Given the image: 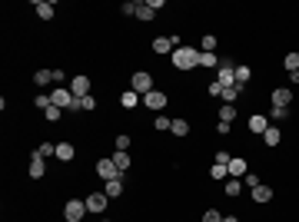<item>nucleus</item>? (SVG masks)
Segmentation results:
<instances>
[{
    "instance_id": "nucleus-1",
    "label": "nucleus",
    "mask_w": 299,
    "mask_h": 222,
    "mask_svg": "<svg viewBox=\"0 0 299 222\" xmlns=\"http://www.w3.org/2000/svg\"><path fill=\"white\" fill-rule=\"evenodd\" d=\"M169 60H173L176 70H193L196 60H200V50H196V47H176V50L169 53Z\"/></svg>"
},
{
    "instance_id": "nucleus-2",
    "label": "nucleus",
    "mask_w": 299,
    "mask_h": 222,
    "mask_svg": "<svg viewBox=\"0 0 299 222\" xmlns=\"http://www.w3.org/2000/svg\"><path fill=\"white\" fill-rule=\"evenodd\" d=\"M83 216H87V203L83 199H70L63 205V219L67 222H83Z\"/></svg>"
},
{
    "instance_id": "nucleus-3",
    "label": "nucleus",
    "mask_w": 299,
    "mask_h": 222,
    "mask_svg": "<svg viewBox=\"0 0 299 222\" xmlns=\"http://www.w3.org/2000/svg\"><path fill=\"white\" fill-rule=\"evenodd\" d=\"M167 93L163 90H150L147 96H143V106H147V110H153V113H160V110H167Z\"/></svg>"
},
{
    "instance_id": "nucleus-4",
    "label": "nucleus",
    "mask_w": 299,
    "mask_h": 222,
    "mask_svg": "<svg viewBox=\"0 0 299 222\" xmlns=\"http://www.w3.org/2000/svg\"><path fill=\"white\" fill-rule=\"evenodd\" d=\"M216 70H220V76H216V83H220V86H236V67H233L229 60H220V67H216Z\"/></svg>"
},
{
    "instance_id": "nucleus-5",
    "label": "nucleus",
    "mask_w": 299,
    "mask_h": 222,
    "mask_svg": "<svg viewBox=\"0 0 299 222\" xmlns=\"http://www.w3.org/2000/svg\"><path fill=\"white\" fill-rule=\"evenodd\" d=\"M176 47H183V43H180V37H153V53H160V56L173 53Z\"/></svg>"
},
{
    "instance_id": "nucleus-6",
    "label": "nucleus",
    "mask_w": 299,
    "mask_h": 222,
    "mask_svg": "<svg viewBox=\"0 0 299 222\" xmlns=\"http://www.w3.org/2000/svg\"><path fill=\"white\" fill-rule=\"evenodd\" d=\"M83 203H87V212H93V216H100V212H103V209L110 205V199H107V192H90V196H87Z\"/></svg>"
},
{
    "instance_id": "nucleus-7",
    "label": "nucleus",
    "mask_w": 299,
    "mask_h": 222,
    "mask_svg": "<svg viewBox=\"0 0 299 222\" xmlns=\"http://www.w3.org/2000/svg\"><path fill=\"white\" fill-rule=\"evenodd\" d=\"M130 86L136 93H143V96H147L150 90H153V76L147 73V70H136V73H133V80H130Z\"/></svg>"
},
{
    "instance_id": "nucleus-8",
    "label": "nucleus",
    "mask_w": 299,
    "mask_h": 222,
    "mask_svg": "<svg viewBox=\"0 0 299 222\" xmlns=\"http://www.w3.org/2000/svg\"><path fill=\"white\" fill-rule=\"evenodd\" d=\"M96 176H100L103 183H110V179H120L123 172L113 166V159H100V163H96Z\"/></svg>"
},
{
    "instance_id": "nucleus-9",
    "label": "nucleus",
    "mask_w": 299,
    "mask_h": 222,
    "mask_svg": "<svg viewBox=\"0 0 299 222\" xmlns=\"http://www.w3.org/2000/svg\"><path fill=\"white\" fill-rule=\"evenodd\" d=\"M70 93H74V100H83V96H90V76H74L70 80Z\"/></svg>"
},
{
    "instance_id": "nucleus-10",
    "label": "nucleus",
    "mask_w": 299,
    "mask_h": 222,
    "mask_svg": "<svg viewBox=\"0 0 299 222\" xmlns=\"http://www.w3.org/2000/svg\"><path fill=\"white\" fill-rule=\"evenodd\" d=\"M50 100H54V106H60V110H70V106H74V93L63 90V86L50 90Z\"/></svg>"
},
{
    "instance_id": "nucleus-11",
    "label": "nucleus",
    "mask_w": 299,
    "mask_h": 222,
    "mask_svg": "<svg viewBox=\"0 0 299 222\" xmlns=\"http://www.w3.org/2000/svg\"><path fill=\"white\" fill-rule=\"evenodd\" d=\"M289 103H293V90L289 86H276L273 90V106H286L289 110Z\"/></svg>"
},
{
    "instance_id": "nucleus-12",
    "label": "nucleus",
    "mask_w": 299,
    "mask_h": 222,
    "mask_svg": "<svg viewBox=\"0 0 299 222\" xmlns=\"http://www.w3.org/2000/svg\"><path fill=\"white\" fill-rule=\"evenodd\" d=\"M43 172H47V159L34 149V156H30V179H40Z\"/></svg>"
},
{
    "instance_id": "nucleus-13",
    "label": "nucleus",
    "mask_w": 299,
    "mask_h": 222,
    "mask_svg": "<svg viewBox=\"0 0 299 222\" xmlns=\"http://www.w3.org/2000/svg\"><path fill=\"white\" fill-rule=\"evenodd\" d=\"M226 169H229V176H233V179H243L246 172H249V169H246V159H243V156H233Z\"/></svg>"
},
{
    "instance_id": "nucleus-14",
    "label": "nucleus",
    "mask_w": 299,
    "mask_h": 222,
    "mask_svg": "<svg viewBox=\"0 0 299 222\" xmlns=\"http://www.w3.org/2000/svg\"><path fill=\"white\" fill-rule=\"evenodd\" d=\"M74 156H76L74 143H56V159H60V163H74Z\"/></svg>"
},
{
    "instance_id": "nucleus-15",
    "label": "nucleus",
    "mask_w": 299,
    "mask_h": 222,
    "mask_svg": "<svg viewBox=\"0 0 299 222\" xmlns=\"http://www.w3.org/2000/svg\"><path fill=\"white\" fill-rule=\"evenodd\" d=\"M269 130V116H249V133L253 136H262Z\"/></svg>"
},
{
    "instance_id": "nucleus-16",
    "label": "nucleus",
    "mask_w": 299,
    "mask_h": 222,
    "mask_svg": "<svg viewBox=\"0 0 299 222\" xmlns=\"http://www.w3.org/2000/svg\"><path fill=\"white\" fill-rule=\"evenodd\" d=\"M103 192H107V199L123 196V176H120V179H110V183H103Z\"/></svg>"
},
{
    "instance_id": "nucleus-17",
    "label": "nucleus",
    "mask_w": 299,
    "mask_h": 222,
    "mask_svg": "<svg viewBox=\"0 0 299 222\" xmlns=\"http://www.w3.org/2000/svg\"><path fill=\"white\" fill-rule=\"evenodd\" d=\"M34 10H37V17H40V20H54V14H56V7H54V3H47V0L34 3Z\"/></svg>"
},
{
    "instance_id": "nucleus-18",
    "label": "nucleus",
    "mask_w": 299,
    "mask_h": 222,
    "mask_svg": "<svg viewBox=\"0 0 299 222\" xmlns=\"http://www.w3.org/2000/svg\"><path fill=\"white\" fill-rule=\"evenodd\" d=\"M34 83H37V86H50V83H54V70H47V67L34 70Z\"/></svg>"
},
{
    "instance_id": "nucleus-19",
    "label": "nucleus",
    "mask_w": 299,
    "mask_h": 222,
    "mask_svg": "<svg viewBox=\"0 0 299 222\" xmlns=\"http://www.w3.org/2000/svg\"><path fill=\"white\" fill-rule=\"evenodd\" d=\"M246 86H240V83H236V86H223V93H220V100H223V103H236V100H240V93H243Z\"/></svg>"
},
{
    "instance_id": "nucleus-20",
    "label": "nucleus",
    "mask_w": 299,
    "mask_h": 222,
    "mask_svg": "<svg viewBox=\"0 0 299 222\" xmlns=\"http://www.w3.org/2000/svg\"><path fill=\"white\" fill-rule=\"evenodd\" d=\"M262 143H266V146H280V143H282V133L276 130L273 123H269V130L262 133Z\"/></svg>"
},
{
    "instance_id": "nucleus-21",
    "label": "nucleus",
    "mask_w": 299,
    "mask_h": 222,
    "mask_svg": "<svg viewBox=\"0 0 299 222\" xmlns=\"http://www.w3.org/2000/svg\"><path fill=\"white\" fill-rule=\"evenodd\" d=\"M136 103H140V93L136 90H127L123 96H120V106H123V110H133Z\"/></svg>"
},
{
    "instance_id": "nucleus-22",
    "label": "nucleus",
    "mask_w": 299,
    "mask_h": 222,
    "mask_svg": "<svg viewBox=\"0 0 299 222\" xmlns=\"http://www.w3.org/2000/svg\"><path fill=\"white\" fill-rule=\"evenodd\" d=\"M223 189H226V196H240V192H243V179H233V176H229L223 183Z\"/></svg>"
},
{
    "instance_id": "nucleus-23",
    "label": "nucleus",
    "mask_w": 299,
    "mask_h": 222,
    "mask_svg": "<svg viewBox=\"0 0 299 222\" xmlns=\"http://www.w3.org/2000/svg\"><path fill=\"white\" fill-rule=\"evenodd\" d=\"M236 116H240V113H236L233 103H223V106H220V120H223V123H233Z\"/></svg>"
},
{
    "instance_id": "nucleus-24",
    "label": "nucleus",
    "mask_w": 299,
    "mask_h": 222,
    "mask_svg": "<svg viewBox=\"0 0 299 222\" xmlns=\"http://www.w3.org/2000/svg\"><path fill=\"white\" fill-rule=\"evenodd\" d=\"M249 80H253V70H249L246 63H240V67H236V83H240V86H246Z\"/></svg>"
},
{
    "instance_id": "nucleus-25",
    "label": "nucleus",
    "mask_w": 299,
    "mask_h": 222,
    "mask_svg": "<svg viewBox=\"0 0 299 222\" xmlns=\"http://www.w3.org/2000/svg\"><path fill=\"white\" fill-rule=\"evenodd\" d=\"M253 199H256V203H269V199H273V189H269V186H256V189H253Z\"/></svg>"
},
{
    "instance_id": "nucleus-26",
    "label": "nucleus",
    "mask_w": 299,
    "mask_h": 222,
    "mask_svg": "<svg viewBox=\"0 0 299 222\" xmlns=\"http://www.w3.org/2000/svg\"><path fill=\"white\" fill-rule=\"evenodd\" d=\"M200 53H216V37H213V34H206V37L200 40Z\"/></svg>"
},
{
    "instance_id": "nucleus-27",
    "label": "nucleus",
    "mask_w": 299,
    "mask_h": 222,
    "mask_svg": "<svg viewBox=\"0 0 299 222\" xmlns=\"http://www.w3.org/2000/svg\"><path fill=\"white\" fill-rule=\"evenodd\" d=\"M113 166L120 169V172H123V169H130V156H127V153H120V149H116V153H113Z\"/></svg>"
},
{
    "instance_id": "nucleus-28",
    "label": "nucleus",
    "mask_w": 299,
    "mask_h": 222,
    "mask_svg": "<svg viewBox=\"0 0 299 222\" xmlns=\"http://www.w3.org/2000/svg\"><path fill=\"white\" fill-rule=\"evenodd\" d=\"M34 106H37V110H50V106H54L50 93H37V96H34Z\"/></svg>"
},
{
    "instance_id": "nucleus-29",
    "label": "nucleus",
    "mask_w": 299,
    "mask_h": 222,
    "mask_svg": "<svg viewBox=\"0 0 299 222\" xmlns=\"http://www.w3.org/2000/svg\"><path fill=\"white\" fill-rule=\"evenodd\" d=\"M196 67H220V56H216V53H200Z\"/></svg>"
},
{
    "instance_id": "nucleus-30",
    "label": "nucleus",
    "mask_w": 299,
    "mask_h": 222,
    "mask_svg": "<svg viewBox=\"0 0 299 222\" xmlns=\"http://www.w3.org/2000/svg\"><path fill=\"white\" fill-rule=\"evenodd\" d=\"M169 133H173V136H187V133H189V123H187V120H173Z\"/></svg>"
},
{
    "instance_id": "nucleus-31",
    "label": "nucleus",
    "mask_w": 299,
    "mask_h": 222,
    "mask_svg": "<svg viewBox=\"0 0 299 222\" xmlns=\"http://www.w3.org/2000/svg\"><path fill=\"white\" fill-rule=\"evenodd\" d=\"M209 176H213L216 183H226V179H229V169H226V166H216V163H213V169H209Z\"/></svg>"
},
{
    "instance_id": "nucleus-32",
    "label": "nucleus",
    "mask_w": 299,
    "mask_h": 222,
    "mask_svg": "<svg viewBox=\"0 0 299 222\" xmlns=\"http://www.w3.org/2000/svg\"><path fill=\"white\" fill-rule=\"evenodd\" d=\"M282 67H286L289 73H296V70H299V53H286V60H282Z\"/></svg>"
},
{
    "instance_id": "nucleus-33",
    "label": "nucleus",
    "mask_w": 299,
    "mask_h": 222,
    "mask_svg": "<svg viewBox=\"0 0 299 222\" xmlns=\"http://www.w3.org/2000/svg\"><path fill=\"white\" fill-rule=\"evenodd\" d=\"M113 143H116V149H120V153H127V149L133 146V139H130V136H127V133H120V136H116Z\"/></svg>"
},
{
    "instance_id": "nucleus-34",
    "label": "nucleus",
    "mask_w": 299,
    "mask_h": 222,
    "mask_svg": "<svg viewBox=\"0 0 299 222\" xmlns=\"http://www.w3.org/2000/svg\"><path fill=\"white\" fill-rule=\"evenodd\" d=\"M37 153L43 156V159H47V156H56V143H40Z\"/></svg>"
},
{
    "instance_id": "nucleus-35",
    "label": "nucleus",
    "mask_w": 299,
    "mask_h": 222,
    "mask_svg": "<svg viewBox=\"0 0 299 222\" xmlns=\"http://www.w3.org/2000/svg\"><path fill=\"white\" fill-rule=\"evenodd\" d=\"M229 159H233L229 149H216V166H229Z\"/></svg>"
},
{
    "instance_id": "nucleus-36",
    "label": "nucleus",
    "mask_w": 299,
    "mask_h": 222,
    "mask_svg": "<svg viewBox=\"0 0 299 222\" xmlns=\"http://www.w3.org/2000/svg\"><path fill=\"white\" fill-rule=\"evenodd\" d=\"M153 126H156L160 133H167L169 126H173V120H169V116H156V120H153Z\"/></svg>"
},
{
    "instance_id": "nucleus-37",
    "label": "nucleus",
    "mask_w": 299,
    "mask_h": 222,
    "mask_svg": "<svg viewBox=\"0 0 299 222\" xmlns=\"http://www.w3.org/2000/svg\"><path fill=\"white\" fill-rule=\"evenodd\" d=\"M96 110V100L93 96H83V100H80V113H93Z\"/></svg>"
},
{
    "instance_id": "nucleus-38",
    "label": "nucleus",
    "mask_w": 299,
    "mask_h": 222,
    "mask_svg": "<svg viewBox=\"0 0 299 222\" xmlns=\"http://www.w3.org/2000/svg\"><path fill=\"white\" fill-rule=\"evenodd\" d=\"M153 14H156V10L147 7V3H140V7H136V17H140V20H153Z\"/></svg>"
},
{
    "instance_id": "nucleus-39",
    "label": "nucleus",
    "mask_w": 299,
    "mask_h": 222,
    "mask_svg": "<svg viewBox=\"0 0 299 222\" xmlns=\"http://www.w3.org/2000/svg\"><path fill=\"white\" fill-rule=\"evenodd\" d=\"M269 116H273V123H280V120H289V110H286V106H273Z\"/></svg>"
},
{
    "instance_id": "nucleus-40",
    "label": "nucleus",
    "mask_w": 299,
    "mask_h": 222,
    "mask_svg": "<svg viewBox=\"0 0 299 222\" xmlns=\"http://www.w3.org/2000/svg\"><path fill=\"white\" fill-rule=\"evenodd\" d=\"M243 186H246V189H256V186H262V183H260V176H256V172H246Z\"/></svg>"
},
{
    "instance_id": "nucleus-41",
    "label": "nucleus",
    "mask_w": 299,
    "mask_h": 222,
    "mask_svg": "<svg viewBox=\"0 0 299 222\" xmlns=\"http://www.w3.org/2000/svg\"><path fill=\"white\" fill-rule=\"evenodd\" d=\"M203 222H223V216H220L216 209H206V212H203Z\"/></svg>"
},
{
    "instance_id": "nucleus-42",
    "label": "nucleus",
    "mask_w": 299,
    "mask_h": 222,
    "mask_svg": "<svg viewBox=\"0 0 299 222\" xmlns=\"http://www.w3.org/2000/svg\"><path fill=\"white\" fill-rule=\"evenodd\" d=\"M43 116H47L50 123H56V120H60V106H50V110H43Z\"/></svg>"
},
{
    "instance_id": "nucleus-43",
    "label": "nucleus",
    "mask_w": 299,
    "mask_h": 222,
    "mask_svg": "<svg viewBox=\"0 0 299 222\" xmlns=\"http://www.w3.org/2000/svg\"><path fill=\"white\" fill-rule=\"evenodd\" d=\"M136 7H140L136 0H127V3H123V14H130V17H136Z\"/></svg>"
},
{
    "instance_id": "nucleus-44",
    "label": "nucleus",
    "mask_w": 299,
    "mask_h": 222,
    "mask_svg": "<svg viewBox=\"0 0 299 222\" xmlns=\"http://www.w3.org/2000/svg\"><path fill=\"white\" fill-rule=\"evenodd\" d=\"M229 130H233V123H223V120L216 123V133H220V136H229Z\"/></svg>"
},
{
    "instance_id": "nucleus-45",
    "label": "nucleus",
    "mask_w": 299,
    "mask_h": 222,
    "mask_svg": "<svg viewBox=\"0 0 299 222\" xmlns=\"http://www.w3.org/2000/svg\"><path fill=\"white\" fill-rule=\"evenodd\" d=\"M206 93H209V96H220V93H223V86H220V83L213 80V83H209V90H206Z\"/></svg>"
},
{
    "instance_id": "nucleus-46",
    "label": "nucleus",
    "mask_w": 299,
    "mask_h": 222,
    "mask_svg": "<svg viewBox=\"0 0 299 222\" xmlns=\"http://www.w3.org/2000/svg\"><path fill=\"white\" fill-rule=\"evenodd\" d=\"M63 76H67V73H63V67H56V70H54V83H56V86L63 83Z\"/></svg>"
},
{
    "instance_id": "nucleus-47",
    "label": "nucleus",
    "mask_w": 299,
    "mask_h": 222,
    "mask_svg": "<svg viewBox=\"0 0 299 222\" xmlns=\"http://www.w3.org/2000/svg\"><path fill=\"white\" fill-rule=\"evenodd\" d=\"M223 222H240V219H236V216H223Z\"/></svg>"
},
{
    "instance_id": "nucleus-48",
    "label": "nucleus",
    "mask_w": 299,
    "mask_h": 222,
    "mask_svg": "<svg viewBox=\"0 0 299 222\" xmlns=\"http://www.w3.org/2000/svg\"><path fill=\"white\" fill-rule=\"evenodd\" d=\"M103 222H110V219H103Z\"/></svg>"
}]
</instances>
